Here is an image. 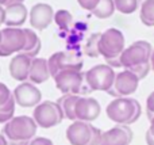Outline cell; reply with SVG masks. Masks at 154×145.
Returning <instances> with one entry per match:
<instances>
[{
    "label": "cell",
    "instance_id": "obj_1",
    "mask_svg": "<svg viewBox=\"0 0 154 145\" xmlns=\"http://www.w3.org/2000/svg\"><path fill=\"white\" fill-rule=\"evenodd\" d=\"M38 125L32 117L18 115L3 126V136L7 138L8 145H26L35 137Z\"/></svg>",
    "mask_w": 154,
    "mask_h": 145
},
{
    "label": "cell",
    "instance_id": "obj_2",
    "mask_svg": "<svg viewBox=\"0 0 154 145\" xmlns=\"http://www.w3.org/2000/svg\"><path fill=\"white\" fill-rule=\"evenodd\" d=\"M107 117L116 125H131L138 121L142 114L139 102L134 98H115L106 109Z\"/></svg>",
    "mask_w": 154,
    "mask_h": 145
},
{
    "label": "cell",
    "instance_id": "obj_3",
    "mask_svg": "<svg viewBox=\"0 0 154 145\" xmlns=\"http://www.w3.org/2000/svg\"><path fill=\"white\" fill-rule=\"evenodd\" d=\"M101 130L92 124L75 121L66 129V138L70 145H100Z\"/></svg>",
    "mask_w": 154,
    "mask_h": 145
},
{
    "label": "cell",
    "instance_id": "obj_4",
    "mask_svg": "<svg viewBox=\"0 0 154 145\" xmlns=\"http://www.w3.org/2000/svg\"><path fill=\"white\" fill-rule=\"evenodd\" d=\"M85 84L91 91H104L108 92L115 83V73L114 68L107 64H99L92 67L84 73Z\"/></svg>",
    "mask_w": 154,
    "mask_h": 145
},
{
    "label": "cell",
    "instance_id": "obj_5",
    "mask_svg": "<svg viewBox=\"0 0 154 145\" xmlns=\"http://www.w3.org/2000/svg\"><path fill=\"white\" fill-rule=\"evenodd\" d=\"M125 45L126 39L123 33L115 27H111L101 33L100 41H99V53L104 57L106 61L116 60L126 49Z\"/></svg>",
    "mask_w": 154,
    "mask_h": 145
},
{
    "label": "cell",
    "instance_id": "obj_6",
    "mask_svg": "<svg viewBox=\"0 0 154 145\" xmlns=\"http://www.w3.org/2000/svg\"><path fill=\"white\" fill-rule=\"evenodd\" d=\"M152 52L153 46L147 41H135L128 48H126L123 53L120 54V65L125 69H131V68H135L138 65L150 62Z\"/></svg>",
    "mask_w": 154,
    "mask_h": 145
},
{
    "label": "cell",
    "instance_id": "obj_7",
    "mask_svg": "<svg viewBox=\"0 0 154 145\" xmlns=\"http://www.w3.org/2000/svg\"><path fill=\"white\" fill-rule=\"evenodd\" d=\"M54 83L56 87L62 92L64 95L70 94V95H80L85 94L89 90L85 88V77L84 73L81 71H73V69H66L61 71L54 76Z\"/></svg>",
    "mask_w": 154,
    "mask_h": 145
},
{
    "label": "cell",
    "instance_id": "obj_8",
    "mask_svg": "<svg viewBox=\"0 0 154 145\" xmlns=\"http://www.w3.org/2000/svg\"><path fill=\"white\" fill-rule=\"evenodd\" d=\"M32 118H34L35 124L39 128H42V129H50V128H54L61 124L65 117L57 102L43 100V102H41L34 109Z\"/></svg>",
    "mask_w": 154,
    "mask_h": 145
},
{
    "label": "cell",
    "instance_id": "obj_9",
    "mask_svg": "<svg viewBox=\"0 0 154 145\" xmlns=\"http://www.w3.org/2000/svg\"><path fill=\"white\" fill-rule=\"evenodd\" d=\"M26 46V33L24 29L5 27L2 30V43H0V57H7L14 53H22Z\"/></svg>",
    "mask_w": 154,
    "mask_h": 145
},
{
    "label": "cell",
    "instance_id": "obj_10",
    "mask_svg": "<svg viewBox=\"0 0 154 145\" xmlns=\"http://www.w3.org/2000/svg\"><path fill=\"white\" fill-rule=\"evenodd\" d=\"M49 71L50 76H56L61 71L73 69V71H81L82 68V60L79 54L69 53V52H56L48 58Z\"/></svg>",
    "mask_w": 154,
    "mask_h": 145
},
{
    "label": "cell",
    "instance_id": "obj_11",
    "mask_svg": "<svg viewBox=\"0 0 154 145\" xmlns=\"http://www.w3.org/2000/svg\"><path fill=\"white\" fill-rule=\"evenodd\" d=\"M139 86V79L130 69H123L122 72L116 73L115 83L112 88L107 94L114 98H127L137 91Z\"/></svg>",
    "mask_w": 154,
    "mask_h": 145
},
{
    "label": "cell",
    "instance_id": "obj_12",
    "mask_svg": "<svg viewBox=\"0 0 154 145\" xmlns=\"http://www.w3.org/2000/svg\"><path fill=\"white\" fill-rule=\"evenodd\" d=\"M12 95L16 105L24 109H35L42 102V94H41L39 88L30 81L19 83L14 90Z\"/></svg>",
    "mask_w": 154,
    "mask_h": 145
},
{
    "label": "cell",
    "instance_id": "obj_13",
    "mask_svg": "<svg viewBox=\"0 0 154 145\" xmlns=\"http://www.w3.org/2000/svg\"><path fill=\"white\" fill-rule=\"evenodd\" d=\"M54 11L53 7L48 3H37L32 5L29 12V20L30 26L32 30L43 31L46 30L54 19Z\"/></svg>",
    "mask_w": 154,
    "mask_h": 145
},
{
    "label": "cell",
    "instance_id": "obj_14",
    "mask_svg": "<svg viewBox=\"0 0 154 145\" xmlns=\"http://www.w3.org/2000/svg\"><path fill=\"white\" fill-rule=\"evenodd\" d=\"M100 103L92 96H80L76 105V121L91 124L100 115Z\"/></svg>",
    "mask_w": 154,
    "mask_h": 145
},
{
    "label": "cell",
    "instance_id": "obj_15",
    "mask_svg": "<svg viewBox=\"0 0 154 145\" xmlns=\"http://www.w3.org/2000/svg\"><path fill=\"white\" fill-rule=\"evenodd\" d=\"M133 130L127 125H115L101 133L100 145H130L133 141Z\"/></svg>",
    "mask_w": 154,
    "mask_h": 145
},
{
    "label": "cell",
    "instance_id": "obj_16",
    "mask_svg": "<svg viewBox=\"0 0 154 145\" xmlns=\"http://www.w3.org/2000/svg\"><path fill=\"white\" fill-rule=\"evenodd\" d=\"M31 61L32 58L23 53H18L15 57H12L10 62V75L12 76V79H15L16 81H29L30 76V68H31Z\"/></svg>",
    "mask_w": 154,
    "mask_h": 145
},
{
    "label": "cell",
    "instance_id": "obj_17",
    "mask_svg": "<svg viewBox=\"0 0 154 145\" xmlns=\"http://www.w3.org/2000/svg\"><path fill=\"white\" fill-rule=\"evenodd\" d=\"M5 18L4 24L7 27H15L19 29L23 26L26 19L29 18V10L23 3H11V4L4 5Z\"/></svg>",
    "mask_w": 154,
    "mask_h": 145
},
{
    "label": "cell",
    "instance_id": "obj_18",
    "mask_svg": "<svg viewBox=\"0 0 154 145\" xmlns=\"http://www.w3.org/2000/svg\"><path fill=\"white\" fill-rule=\"evenodd\" d=\"M50 77V71H49V64L46 58H39L35 57L31 61V68H30V76L29 81L32 84H42L49 80Z\"/></svg>",
    "mask_w": 154,
    "mask_h": 145
},
{
    "label": "cell",
    "instance_id": "obj_19",
    "mask_svg": "<svg viewBox=\"0 0 154 145\" xmlns=\"http://www.w3.org/2000/svg\"><path fill=\"white\" fill-rule=\"evenodd\" d=\"M79 98H80V95L66 94V95H62V96L57 100V103H58L64 117L73 122L76 121V105H77Z\"/></svg>",
    "mask_w": 154,
    "mask_h": 145
},
{
    "label": "cell",
    "instance_id": "obj_20",
    "mask_svg": "<svg viewBox=\"0 0 154 145\" xmlns=\"http://www.w3.org/2000/svg\"><path fill=\"white\" fill-rule=\"evenodd\" d=\"M24 33H26V46H24L22 53L31 57V58H35L42 48L41 39L32 29H24Z\"/></svg>",
    "mask_w": 154,
    "mask_h": 145
},
{
    "label": "cell",
    "instance_id": "obj_21",
    "mask_svg": "<svg viewBox=\"0 0 154 145\" xmlns=\"http://www.w3.org/2000/svg\"><path fill=\"white\" fill-rule=\"evenodd\" d=\"M115 3L114 0H100L97 7L92 11V15H95L99 19H107L114 15L115 12Z\"/></svg>",
    "mask_w": 154,
    "mask_h": 145
},
{
    "label": "cell",
    "instance_id": "obj_22",
    "mask_svg": "<svg viewBox=\"0 0 154 145\" xmlns=\"http://www.w3.org/2000/svg\"><path fill=\"white\" fill-rule=\"evenodd\" d=\"M139 18L145 26H154V0H145L142 3Z\"/></svg>",
    "mask_w": 154,
    "mask_h": 145
},
{
    "label": "cell",
    "instance_id": "obj_23",
    "mask_svg": "<svg viewBox=\"0 0 154 145\" xmlns=\"http://www.w3.org/2000/svg\"><path fill=\"white\" fill-rule=\"evenodd\" d=\"M115 8L119 12L130 15V14L135 12L138 8H141L142 0H114Z\"/></svg>",
    "mask_w": 154,
    "mask_h": 145
},
{
    "label": "cell",
    "instance_id": "obj_24",
    "mask_svg": "<svg viewBox=\"0 0 154 145\" xmlns=\"http://www.w3.org/2000/svg\"><path fill=\"white\" fill-rule=\"evenodd\" d=\"M101 33H95L88 38L87 43H85V54L89 57H99V41H100Z\"/></svg>",
    "mask_w": 154,
    "mask_h": 145
},
{
    "label": "cell",
    "instance_id": "obj_25",
    "mask_svg": "<svg viewBox=\"0 0 154 145\" xmlns=\"http://www.w3.org/2000/svg\"><path fill=\"white\" fill-rule=\"evenodd\" d=\"M54 22L61 29L68 30V29H70V26L73 23V16L68 10H58L54 14Z\"/></svg>",
    "mask_w": 154,
    "mask_h": 145
},
{
    "label": "cell",
    "instance_id": "obj_26",
    "mask_svg": "<svg viewBox=\"0 0 154 145\" xmlns=\"http://www.w3.org/2000/svg\"><path fill=\"white\" fill-rule=\"evenodd\" d=\"M15 105H16L15 99H14V96H12L7 105L0 107V124L5 125L8 121H11V119L14 118V114H15Z\"/></svg>",
    "mask_w": 154,
    "mask_h": 145
},
{
    "label": "cell",
    "instance_id": "obj_27",
    "mask_svg": "<svg viewBox=\"0 0 154 145\" xmlns=\"http://www.w3.org/2000/svg\"><path fill=\"white\" fill-rule=\"evenodd\" d=\"M150 69H152V65H150V62H146V64H142V65H138V67L135 68H131V72H134L137 76H138L139 80H142V79H145L147 75H149Z\"/></svg>",
    "mask_w": 154,
    "mask_h": 145
},
{
    "label": "cell",
    "instance_id": "obj_28",
    "mask_svg": "<svg viewBox=\"0 0 154 145\" xmlns=\"http://www.w3.org/2000/svg\"><path fill=\"white\" fill-rule=\"evenodd\" d=\"M12 96L14 95H12V92L10 91V88H8L4 83H0V107L7 105Z\"/></svg>",
    "mask_w": 154,
    "mask_h": 145
},
{
    "label": "cell",
    "instance_id": "obj_29",
    "mask_svg": "<svg viewBox=\"0 0 154 145\" xmlns=\"http://www.w3.org/2000/svg\"><path fill=\"white\" fill-rule=\"evenodd\" d=\"M77 2H79V4L81 5L84 10L91 11V12H92V11L97 7V4H99L100 0H77Z\"/></svg>",
    "mask_w": 154,
    "mask_h": 145
},
{
    "label": "cell",
    "instance_id": "obj_30",
    "mask_svg": "<svg viewBox=\"0 0 154 145\" xmlns=\"http://www.w3.org/2000/svg\"><path fill=\"white\" fill-rule=\"evenodd\" d=\"M146 113H147L149 119L154 118V91L149 95V96H147V100H146Z\"/></svg>",
    "mask_w": 154,
    "mask_h": 145
},
{
    "label": "cell",
    "instance_id": "obj_31",
    "mask_svg": "<svg viewBox=\"0 0 154 145\" xmlns=\"http://www.w3.org/2000/svg\"><path fill=\"white\" fill-rule=\"evenodd\" d=\"M26 145H54V144H53V141L46 137H37V136H35V137L32 138L31 141H29Z\"/></svg>",
    "mask_w": 154,
    "mask_h": 145
},
{
    "label": "cell",
    "instance_id": "obj_32",
    "mask_svg": "<svg viewBox=\"0 0 154 145\" xmlns=\"http://www.w3.org/2000/svg\"><path fill=\"white\" fill-rule=\"evenodd\" d=\"M4 18H5V11H4V7L0 5V26L4 24Z\"/></svg>",
    "mask_w": 154,
    "mask_h": 145
},
{
    "label": "cell",
    "instance_id": "obj_33",
    "mask_svg": "<svg viewBox=\"0 0 154 145\" xmlns=\"http://www.w3.org/2000/svg\"><path fill=\"white\" fill-rule=\"evenodd\" d=\"M146 133H149V134L154 138V118L150 119V128H149V130H147Z\"/></svg>",
    "mask_w": 154,
    "mask_h": 145
},
{
    "label": "cell",
    "instance_id": "obj_34",
    "mask_svg": "<svg viewBox=\"0 0 154 145\" xmlns=\"http://www.w3.org/2000/svg\"><path fill=\"white\" fill-rule=\"evenodd\" d=\"M146 143H147V145H154V138L149 133H146Z\"/></svg>",
    "mask_w": 154,
    "mask_h": 145
},
{
    "label": "cell",
    "instance_id": "obj_35",
    "mask_svg": "<svg viewBox=\"0 0 154 145\" xmlns=\"http://www.w3.org/2000/svg\"><path fill=\"white\" fill-rule=\"evenodd\" d=\"M0 145H8V141L7 138L3 136V133H0Z\"/></svg>",
    "mask_w": 154,
    "mask_h": 145
},
{
    "label": "cell",
    "instance_id": "obj_36",
    "mask_svg": "<svg viewBox=\"0 0 154 145\" xmlns=\"http://www.w3.org/2000/svg\"><path fill=\"white\" fill-rule=\"evenodd\" d=\"M150 65H152V69L154 71V49L152 52V57H150Z\"/></svg>",
    "mask_w": 154,
    "mask_h": 145
},
{
    "label": "cell",
    "instance_id": "obj_37",
    "mask_svg": "<svg viewBox=\"0 0 154 145\" xmlns=\"http://www.w3.org/2000/svg\"><path fill=\"white\" fill-rule=\"evenodd\" d=\"M8 3H10V0H0V5H3V7H4V5H7Z\"/></svg>",
    "mask_w": 154,
    "mask_h": 145
},
{
    "label": "cell",
    "instance_id": "obj_38",
    "mask_svg": "<svg viewBox=\"0 0 154 145\" xmlns=\"http://www.w3.org/2000/svg\"><path fill=\"white\" fill-rule=\"evenodd\" d=\"M11 3H24V0H10L8 4H11Z\"/></svg>",
    "mask_w": 154,
    "mask_h": 145
},
{
    "label": "cell",
    "instance_id": "obj_39",
    "mask_svg": "<svg viewBox=\"0 0 154 145\" xmlns=\"http://www.w3.org/2000/svg\"><path fill=\"white\" fill-rule=\"evenodd\" d=\"M0 43H2V30H0Z\"/></svg>",
    "mask_w": 154,
    "mask_h": 145
}]
</instances>
